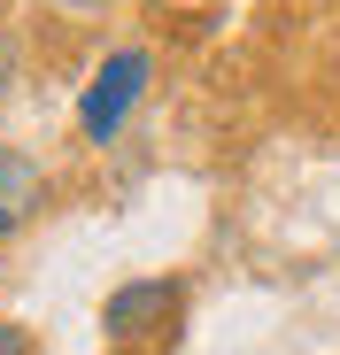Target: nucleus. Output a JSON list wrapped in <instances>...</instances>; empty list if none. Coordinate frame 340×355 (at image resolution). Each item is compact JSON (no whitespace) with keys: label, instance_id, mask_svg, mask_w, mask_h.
Returning a JSON list of instances; mask_svg holds the SVG:
<instances>
[{"label":"nucleus","instance_id":"obj_3","mask_svg":"<svg viewBox=\"0 0 340 355\" xmlns=\"http://www.w3.org/2000/svg\"><path fill=\"white\" fill-rule=\"evenodd\" d=\"M39 209H46V170L31 155H16V147H0V248H8Z\"/></svg>","mask_w":340,"mask_h":355},{"label":"nucleus","instance_id":"obj_4","mask_svg":"<svg viewBox=\"0 0 340 355\" xmlns=\"http://www.w3.org/2000/svg\"><path fill=\"white\" fill-rule=\"evenodd\" d=\"M0 355H31V332H24V324H8V317H0Z\"/></svg>","mask_w":340,"mask_h":355},{"label":"nucleus","instance_id":"obj_2","mask_svg":"<svg viewBox=\"0 0 340 355\" xmlns=\"http://www.w3.org/2000/svg\"><path fill=\"white\" fill-rule=\"evenodd\" d=\"M147 78H155V54H147V46H117V54L85 78V93H78V132H85V147H117V132L132 124V108L147 101Z\"/></svg>","mask_w":340,"mask_h":355},{"label":"nucleus","instance_id":"obj_1","mask_svg":"<svg viewBox=\"0 0 340 355\" xmlns=\"http://www.w3.org/2000/svg\"><path fill=\"white\" fill-rule=\"evenodd\" d=\"M101 332L117 355H170L186 332V278H132L101 302Z\"/></svg>","mask_w":340,"mask_h":355},{"label":"nucleus","instance_id":"obj_5","mask_svg":"<svg viewBox=\"0 0 340 355\" xmlns=\"http://www.w3.org/2000/svg\"><path fill=\"white\" fill-rule=\"evenodd\" d=\"M46 8H62V16H101L108 0H46Z\"/></svg>","mask_w":340,"mask_h":355},{"label":"nucleus","instance_id":"obj_6","mask_svg":"<svg viewBox=\"0 0 340 355\" xmlns=\"http://www.w3.org/2000/svg\"><path fill=\"white\" fill-rule=\"evenodd\" d=\"M0 16H8V0H0Z\"/></svg>","mask_w":340,"mask_h":355}]
</instances>
